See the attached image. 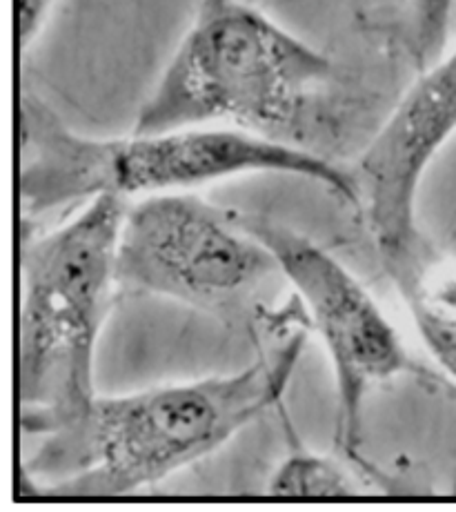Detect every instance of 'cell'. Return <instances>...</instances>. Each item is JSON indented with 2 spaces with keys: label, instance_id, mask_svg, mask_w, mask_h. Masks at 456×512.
I'll return each mask as SVG.
<instances>
[{
  "label": "cell",
  "instance_id": "8",
  "mask_svg": "<svg viewBox=\"0 0 456 512\" xmlns=\"http://www.w3.org/2000/svg\"><path fill=\"white\" fill-rule=\"evenodd\" d=\"M425 348L456 381V274H423L401 292Z\"/></svg>",
  "mask_w": 456,
  "mask_h": 512
},
{
  "label": "cell",
  "instance_id": "10",
  "mask_svg": "<svg viewBox=\"0 0 456 512\" xmlns=\"http://www.w3.org/2000/svg\"><path fill=\"white\" fill-rule=\"evenodd\" d=\"M456 0H414L410 12L408 43L419 72L428 70L448 47Z\"/></svg>",
  "mask_w": 456,
  "mask_h": 512
},
{
  "label": "cell",
  "instance_id": "7",
  "mask_svg": "<svg viewBox=\"0 0 456 512\" xmlns=\"http://www.w3.org/2000/svg\"><path fill=\"white\" fill-rule=\"evenodd\" d=\"M456 134V49L423 70L350 172L356 208L401 292L423 274L416 199L432 161Z\"/></svg>",
  "mask_w": 456,
  "mask_h": 512
},
{
  "label": "cell",
  "instance_id": "11",
  "mask_svg": "<svg viewBox=\"0 0 456 512\" xmlns=\"http://www.w3.org/2000/svg\"><path fill=\"white\" fill-rule=\"evenodd\" d=\"M54 3L56 0H16V34L23 52L43 29Z\"/></svg>",
  "mask_w": 456,
  "mask_h": 512
},
{
  "label": "cell",
  "instance_id": "3",
  "mask_svg": "<svg viewBox=\"0 0 456 512\" xmlns=\"http://www.w3.org/2000/svg\"><path fill=\"white\" fill-rule=\"evenodd\" d=\"M125 201L112 194L21 250L16 392L21 428L47 437L98 397L96 348L116 281Z\"/></svg>",
  "mask_w": 456,
  "mask_h": 512
},
{
  "label": "cell",
  "instance_id": "1",
  "mask_svg": "<svg viewBox=\"0 0 456 512\" xmlns=\"http://www.w3.org/2000/svg\"><path fill=\"white\" fill-rule=\"evenodd\" d=\"M303 348L294 332L239 372L98 395L81 419L43 437L21 468V495L118 499L158 484L281 408Z\"/></svg>",
  "mask_w": 456,
  "mask_h": 512
},
{
  "label": "cell",
  "instance_id": "5",
  "mask_svg": "<svg viewBox=\"0 0 456 512\" xmlns=\"http://www.w3.org/2000/svg\"><path fill=\"white\" fill-rule=\"evenodd\" d=\"M274 277H283L279 263L239 214L178 192L143 196L125 212L118 288L239 319Z\"/></svg>",
  "mask_w": 456,
  "mask_h": 512
},
{
  "label": "cell",
  "instance_id": "4",
  "mask_svg": "<svg viewBox=\"0 0 456 512\" xmlns=\"http://www.w3.org/2000/svg\"><path fill=\"white\" fill-rule=\"evenodd\" d=\"M332 76L327 56L259 9L198 0L134 132L221 125L290 143Z\"/></svg>",
  "mask_w": 456,
  "mask_h": 512
},
{
  "label": "cell",
  "instance_id": "2",
  "mask_svg": "<svg viewBox=\"0 0 456 512\" xmlns=\"http://www.w3.org/2000/svg\"><path fill=\"white\" fill-rule=\"evenodd\" d=\"M18 196L25 216L112 194L154 196L245 174L314 181L356 208L352 174L301 145L236 127L203 125L94 139L74 132L41 98H21Z\"/></svg>",
  "mask_w": 456,
  "mask_h": 512
},
{
  "label": "cell",
  "instance_id": "9",
  "mask_svg": "<svg viewBox=\"0 0 456 512\" xmlns=\"http://www.w3.org/2000/svg\"><path fill=\"white\" fill-rule=\"evenodd\" d=\"M290 437L292 450L267 484V495L287 499H343L359 495V488L348 472L305 450L294 432H290Z\"/></svg>",
  "mask_w": 456,
  "mask_h": 512
},
{
  "label": "cell",
  "instance_id": "6",
  "mask_svg": "<svg viewBox=\"0 0 456 512\" xmlns=\"http://www.w3.org/2000/svg\"><path fill=\"white\" fill-rule=\"evenodd\" d=\"M247 230L270 248L283 279L303 301L312 328L332 363L336 383V441L359 457L363 412L370 392L403 374H421L401 334L370 290L332 252L305 234L263 216L239 214Z\"/></svg>",
  "mask_w": 456,
  "mask_h": 512
}]
</instances>
